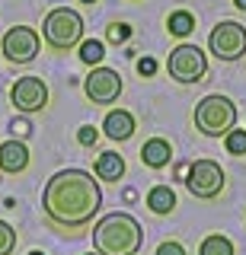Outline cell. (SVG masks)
I'll return each mask as SVG.
<instances>
[{"label":"cell","instance_id":"4fadbf2b","mask_svg":"<svg viewBox=\"0 0 246 255\" xmlns=\"http://www.w3.org/2000/svg\"><path fill=\"white\" fill-rule=\"evenodd\" d=\"M173 159V147L166 137H150L144 140V147H141V163L150 166V169H163V166H170Z\"/></svg>","mask_w":246,"mask_h":255},{"label":"cell","instance_id":"e0dca14e","mask_svg":"<svg viewBox=\"0 0 246 255\" xmlns=\"http://www.w3.org/2000/svg\"><path fill=\"white\" fill-rule=\"evenodd\" d=\"M198 255H234V243H230L227 236H221V233H211V236L202 239Z\"/></svg>","mask_w":246,"mask_h":255},{"label":"cell","instance_id":"4316f807","mask_svg":"<svg viewBox=\"0 0 246 255\" xmlns=\"http://www.w3.org/2000/svg\"><path fill=\"white\" fill-rule=\"evenodd\" d=\"M29 255H45V252H38V249H35V252H29Z\"/></svg>","mask_w":246,"mask_h":255},{"label":"cell","instance_id":"cb8c5ba5","mask_svg":"<svg viewBox=\"0 0 246 255\" xmlns=\"http://www.w3.org/2000/svg\"><path fill=\"white\" fill-rule=\"evenodd\" d=\"M157 255H186V249L170 239V243H160V246H157Z\"/></svg>","mask_w":246,"mask_h":255},{"label":"cell","instance_id":"d6986e66","mask_svg":"<svg viewBox=\"0 0 246 255\" xmlns=\"http://www.w3.org/2000/svg\"><path fill=\"white\" fill-rule=\"evenodd\" d=\"M13 249H16V230L0 220V255H13Z\"/></svg>","mask_w":246,"mask_h":255},{"label":"cell","instance_id":"7402d4cb","mask_svg":"<svg viewBox=\"0 0 246 255\" xmlns=\"http://www.w3.org/2000/svg\"><path fill=\"white\" fill-rule=\"evenodd\" d=\"M96 140H99V128H93V125H83L80 131H77V143H80V147H93Z\"/></svg>","mask_w":246,"mask_h":255},{"label":"cell","instance_id":"3957f363","mask_svg":"<svg viewBox=\"0 0 246 255\" xmlns=\"http://www.w3.org/2000/svg\"><path fill=\"white\" fill-rule=\"evenodd\" d=\"M237 125V106L221 93L205 96L195 106V131H202L205 137H227Z\"/></svg>","mask_w":246,"mask_h":255},{"label":"cell","instance_id":"44dd1931","mask_svg":"<svg viewBox=\"0 0 246 255\" xmlns=\"http://www.w3.org/2000/svg\"><path fill=\"white\" fill-rule=\"evenodd\" d=\"M128 38H131V26H125V22H112V26H109V42L122 45V42H128Z\"/></svg>","mask_w":246,"mask_h":255},{"label":"cell","instance_id":"9c48e42d","mask_svg":"<svg viewBox=\"0 0 246 255\" xmlns=\"http://www.w3.org/2000/svg\"><path fill=\"white\" fill-rule=\"evenodd\" d=\"M83 93L93 106H112V102L122 96V74L112 67H93L90 77L83 80Z\"/></svg>","mask_w":246,"mask_h":255},{"label":"cell","instance_id":"8992f818","mask_svg":"<svg viewBox=\"0 0 246 255\" xmlns=\"http://www.w3.org/2000/svg\"><path fill=\"white\" fill-rule=\"evenodd\" d=\"M224 169H221L214 159H195L186 172V188L192 198H202V201H211L224 191Z\"/></svg>","mask_w":246,"mask_h":255},{"label":"cell","instance_id":"484cf974","mask_svg":"<svg viewBox=\"0 0 246 255\" xmlns=\"http://www.w3.org/2000/svg\"><path fill=\"white\" fill-rule=\"evenodd\" d=\"M234 3H237V6H240V10H246V0H234Z\"/></svg>","mask_w":246,"mask_h":255},{"label":"cell","instance_id":"2e32d148","mask_svg":"<svg viewBox=\"0 0 246 255\" xmlns=\"http://www.w3.org/2000/svg\"><path fill=\"white\" fill-rule=\"evenodd\" d=\"M166 29H170V35L186 38V35L195 32V16L189 10H176V13H170V19H166Z\"/></svg>","mask_w":246,"mask_h":255},{"label":"cell","instance_id":"7c38bea8","mask_svg":"<svg viewBox=\"0 0 246 255\" xmlns=\"http://www.w3.org/2000/svg\"><path fill=\"white\" fill-rule=\"evenodd\" d=\"M102 131H106L109 140H128L134 134V115L125 109H112L102 122Z\"/></svg>","mask_w":246,"mask_h":255},{"label":"cell","instance_id":"5bb4252c","mask_svg":"<svg viewBox=\"0 0 246 255\" xmlns=\"http://www.w3.org/2000/svg\"><path fill=\"white\" fill-rule=\"evenodd\" d=\"M99 182H118L125 175V159L115 153V150H106V153L96 156V166H93Z\"/></svg>","mask_w":246,"mask_h":255},{"label":"cell","instance_id":"83f0119b","mask_svg":"<svg viewBox=\"0 0 246 255\" xmlns=\"http://www.w3.org/2000/svg\"><path fill=\"white\" fill-rule=\"evenodd\" d=\"M80 3H96V0H80Z\"/></svg>","mask_w":246,"mask_h":255},{"label":"cell","instance_id":"5b68a950","mask_svg":"<svg viewBox=\"0 0 246 255\" xmlns=\"http://www.w3.org/2000/svg\"><path fill=\"white\" fill-rule=\"evenodd\" d=\"M166 74L182 86L202 83V77L208 74V58L198 45H176L166 58Z\"/></svg>","mask_w":246,"mask_h":255},{"label":"cell","instance_id":"8fae6325","mask_svg":"<svg viewBox=\"0 0 246 255\" xmlns=\"http://www.w3.org/2000/svg\"><path fill=\"white\" fill-rule=\"evenodd\" d=\"M26 166H29V147L22 140H3L0 143V172H6V175H19V172H26Z\"/></svg>","mask_w":246,"mask_h":255},{"label":"cell","instance_id":"ffe728a7","mask_svg":"<svg viewBox=\"0 0 246 255\" xmlns=\"http://www.w3.org/2000/svg\"><path fill=\"white\" fill-rule=\"evenodd\" d=\"M224 147L234 156H246V131H230L224 137Z\"/></svg>","mask_w":246,"mask_h":255},{"label":"cell","instance_id":"30bf717a","mask_svg":"<svg viewBox=\"0 0 246 255\" xmlns=\"http://www.w3.org/2000/svg\"><path fill=\"white\" fill-rule=\"evenodd\" d=\"M10 102L16 106V112H22V115L42 112L48 106V86H45L42 77H19L16 83L10 86Z\"/></svg>","mask_w":246,"mask_h":255},{"label":"cell","instance_id":"d4e9b609","mask_svg":"<svg viewBox=\"0 0 246 255\" xmlns=\"http://www.w3.org/2000/svg\"><path fill=\"white\" fill-rule=\"evenodd\" d=\"M13 131H16V134H29V125L19 122V125H13Z\"/></svg>","mask_w":246,"mask_h":255},{"label":"cell","instance_id":"603a6c76","mask_svg":"<svg viewBox=\"0 0 246 255\" xmlns=\"http://www.w3.org/2000/svg\"><path fill=\"white\" fill-rule=\"evenodd\" d=\"M134 67H138L141 77H154V74H157V61H154V58H138V64H134Z\"/></svg>","mask_w":246,"mask_h":255},{"label":"cell","instance_id":"ba28073f","mask_svg":"<svg viewBox=\"0 0 246 255\" xmlns=\"http://www.w3.org/2000/svg\"><path fill=\"white\" fill-rule=\"evenodd\" d=\"M0 51H3V58L13 61V64H29V61H35L38 51H42V38H38V32L29 29V26H13V29H6L3 42H0Z\"/></svg>","mask_w":246,"mask_h":255},{"label":"cell","instance_id":"9a60e30c","mask_svg":"<svg viewBox=\"0 0 246 255\" xmlns=\"http://www.w3.org/2000/svg\"><path fill=\"white\" fill-rule=\"evenodd\" d=\"M147 207L154 214H173V207H176V191H173L170 185H154L147 191Z\"/></svg>","mask_w":246,"mask_h":255},{"label":"cell","instance_id":"6da1fadb","mask_svg":"<svg viewBox=\"0 0 246 255\" xmlns=\"http://www.w3.org/2000/svg\"><path fill=\"white\" fill-rule=\"evenodd\" d=\"M102 207V188L86 169H61L42 188V211L64 230L86 227Z\"/></svg>","mask_w":246,"mask_h":255},{"label":"cell","instance_id":"7a4b0ae2","mask_svg":"<svg viewBox=\"0 0 246 255\" xmlns=\"http://www.w3.org/2000/svg\"><path fill=\"white\" fill-rule=\"evenodd\" d=\"M144 246V230L131 214H106L93 227V252L99 255H138Z\"/></svg>","mask_w":246,"mask_h":255},{"label":"cell","instance_id":"ac0fdd59","mask_svg":"<svg viewBox=\"0 0 246 255\" xmlns=\"http://www.w3.org/2000/svg\"><path fill=\"white\" fill-rule=\"evenodd\" d=\"M102 58H106V45H102L99 38H86V42H80V61H83V64L99 67Z\"/></svg>","mask_w":246,"mask_h":255},{"label":"cell","instance_id":"f1b7e54d","mask_svg":"<svg viewBox=\"0 0 246 255\" xmlns=\"http://www.w3.org/2000/svg\"><path fill=\"white\" fill-rule=\"evenodd\" d=\"M86 255H99V252H86Z\"/></svg>","mask_w":246,"mask_h":255},{"label":"cell","instance_id":"277c9868","mask_svg":"<svg viewBox=\"0 0 246 255\" xmlns=\"http://www.w3.org/2000/svg\"><path fill=\"white\" fill-rule=\"evenodd\" d=\"M42 38L54 51H70L83 38V16L77 10H67V6L51 10L42 22Z\"/></svg>","mask_w":246,"mask_h":255},{"label":"cell","instance_id":"52a82bcc","mask_svg":"<svg viewBox=\"0 0 246 255\" xmlns=\"http://www.w3.org/2000/svg\"><path fill=\"white\" fill-rule=\"evenodd\" d=\"M208 48L218 61H240L246 54V26H240L234 19H221L211 29Z\"/></svg>","mask_w":246,"mask_h":255}]
</instances>
